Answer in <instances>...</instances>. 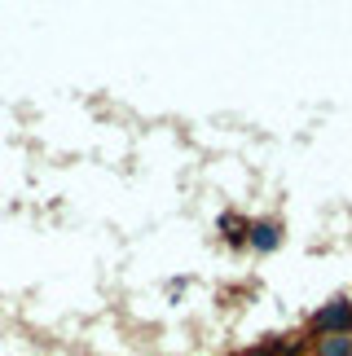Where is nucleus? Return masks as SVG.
Here are the masks:
<instances>
[{
  "label": "nucleus",
  "instance_id": "1",
  "mask_svg": "<svg viewBox=\"0 0 352 356\" xmlns=\"http://www.w3.org/2000/svg\"><path fill=\"white\" fill-rule=\"evenodd\" d=\"M352 330V304H330V308H321L317 317H313V334L321 339V334H348Z\"/></svg>",
  "mask_w": 352,
  "mask_h": 356
},
{
  "label": "nucleus",
  "instance_id": "2",
  "mask_svg": "<svg viewBox=\"0 0 352 356\" xmlns=\"http://www.w3.org/2000/svg\"><path fill=\"white\" fill-rule=\"evenodd\" d=\"M313 356H352V339L348 334H321V339H313Z\"/></svg>",
  "mask_w": 352,
  "mask_h": 356
},
{
  "label": "nucleus",
  "instance_id": "3",
  "mask_svg": "<svg viewBox=\"0 0 352 356\" xmlns=\"http://www.w3.org/2000/svg\"><path fill=\"white\" fill-rule=\"evenodd\" d=\"M255 246H278V225H255Z\"/></svg>",
  "mask_w": 352,
  "mask_h": 356
}]
</instances>
